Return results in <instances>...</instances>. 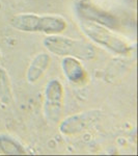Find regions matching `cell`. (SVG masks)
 <instances>
[{
	"label": "cell",
	"instance_id": "6da1fadb",
	"mask_svg": "<svg viewBox=\"0 0 138 156\" xmlns=\"http://www.w3.org/2000/svg\"><path fill=\"white\" fill-rule=\"evenodd\" d=\"M12 28L23 32H36L47 36L59 34L67 29V23L64 18L52 15L19 14L9 21Z\"/></svg>",
	"mask_w": 138,
	"mask_h": 156
},
{
	"label": "cell",
	"instance_id": "277c9868",
	"mask_svg": "<svg viewBox=\"0 0 138 156\" xmlns=\"http://www.w3.org/2000/svg\"><path fill=\"white\" fill-rule=\"evenodd\" d=\"M64 87L58 79H51L44 92V115L51 123L60 120L64 107Z\"/></svg>",
	"mask_w": 138,
	"mask_h": 156
},
{
	"label": "cell",
	"instance_id": "30bf717a",
	"mask_svg": "<svg viewBox=\"0 0 138 156\" xmlns=\"http://www.w3.org/2000/svg\"><path fill=\"white\" fill-rule=\"evenodd\" d=\"M14 101V90L11 78L4 68L0 67V103L3 105H11Z\"/></svg>",
	"mask_w": 138,
	"mask_h": 156
},
{
	"label": "cell",
	"instance_id": "8992f818",
	"mask_svg": "<svg viewBox=\"0 0 138 156\" xmlns=\"http://www.w3.org/2000/svg\"><path fill=\"white\" fill-rule=\"evenodd\" d=\"M76 11L79 15V18L83 20L95 22V23L101 24L106 27H114L116 24V20L113 16L97 7L90 0L78 1L76 5Z\"/></svg>",
	"mask_w": 138,
	"mask_h": 156
},
{
	"label": "cell",
	"instance_id": "7a4b0ae2",
	"mask_svg": "<svg viewBox=\"0 0 138 156\" xmlns=\"http://www.w3.org/2000/svg\"><path fill=\"white\" fill-rule=\"evenodd\" d=\"M43 45L50 53L61 57H75L79 60H91L97 56V49L91 43L59 34L47 36Z\"/></svg>",
	"mask_w": 138,
	"mask_h": 156
},
{
	"label": "cell",
	"instance_id": "5b68a950",
	"mask_svg": "<svg viewBox=\"0 0 138 156\" xmlns=\"http://www.w3.org/2000/svg\"><path fill=\"white\" fill-rule=\"evenodd\" d=\"M102 117V112L99 109H90L87 112L73 115L61 121L59 131L64 135H75L85 131L94 126Z\"/></svg>",
	"mask_w": 138,
	"mask_h": 156
},
{
	"label": "cell",
	"instance_id": "3957f363",
	"mask_svg": "<svg viewBox=\"0 0 138 156\" xmlns=\"http://www.w3.org/2000/svg\"><path fill=\"white\" fill-rule=\"evenodd\" d=\"M79 27L90 41L112 53L125 55L131 51V46L124 39L110 31L108 27L83 19H80Z\"/></svg>",
	"mask_w": 138,
	"mask_h": 156
},
{
	"label": "cell",
	"instance_id": "9c48e42d",
	"mask_svg": "<svg viewBox=\"0 0 138 156\" xmlns=\"http://www.w3.org/2000/svg\"><path fill=\"white\" fill-rule=\"evenodd\" d=\"M30 152L17 138L6 133L0 134V155H28Z\"/></svg>",
	"mask_w": 138,
	"mask_h": 156
},
{
	"label": "cell",
	"instance_id": "ba28073f",
	"mask_svg": "<svg viewBox=\"0 0 138 156\" xmlns=\"http://www.w3.org/2000/svg\"><path fill=\"white\" fill-rule=\"evenodd\" d=\"M51 64V56L47 52L36 54L30 62L26 72V78L29 83H36L46 73Z\"/></svg>",
	"mask_w": 138,
	"mask_h": 156
},
{
	"label": "cell",
	"instance_id": "52a82bcc",
	"mask_svg": "<svg viewBox=\"0 0 138 156\" xmlns=\"http://www.w3.org/2000/svg\"><path fill=\"white\" fill-rule=\"evenodd\" d=\"M61 69L64 76L70 82L75 84L83 83L86 80V71L79 59L66 56L61 60Z\"/></svg>",
	"mask_w": 138,
	"mask_h": 156
}]
</instances>
